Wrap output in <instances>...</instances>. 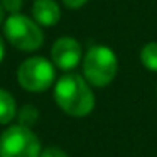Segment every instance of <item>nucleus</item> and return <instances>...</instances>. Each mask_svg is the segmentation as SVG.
Wrapping results in <instances>:
<instances>
[{
	"label": "nucleus",
	"instance_id": "obj_1",
	"mask_svg": "<svg viewBox=\"0 0 157 157\" xmlns=\"http://www.w3.org/2000/svg\"><path fill=\"white\" fill-rule=\"evenodd\" d=\"M54 101L69 117H86L93 112L96 98L93 86L78 73H66L54 83Z\"/></svg>",
	"mask_w": 157,
	"mask_h": 157
},
{
	"label": "nucleus",
	"instance_id": "obj_2",
	"mask_svg": "<svg viewBox=\"0 0 157 157\" xmlns=\"http://www.w3.org/2000/svg\"><path fill=\"white\" fill-rule=\"evenodd\" d=\"M81 69L85 79L91 86L105 88L118 75V58L112 48L95 44L83 54Z\"/></svg>",
	"mask_w": 157,
	"mask_h": 157
},
{
	"label": "nucleus",
	"instance_id": "obj_3",
	"mask_svg": "<svg viewBox=\"0 0 157 157\" xmlns=\"http://www.w3.org/2000/svg\"><path fill=\"white\" fill-rule=\"evenodd\" d=\"M5 39L21 51H36L44 42V32L34 19L27 15L12 14L4 22Z\"/></svg>",
	"mask_w": 157,
	"mask_h": 157
},
{
	"label": "nucleus",
	"instance_id": "obj_4",
	"mask_svg": "<svg viewBox=\"0 0 157 157\" xmlns=\"http://www.w3.org/2000/svg\"><path fill=\"white\" fill-rule=\"evenodd\" d=\"M17 81L25 91H46L56 81V66L42 56H31L19 66Z\"/></svg>",
	"mask_w": 157,
	"mask_h": 157
},
{
	"label": "nucleus",
	"instance_id": "obj_5",
	"mask_svg": "<svg viewBox=\"0 0 157 157\" xmlns=\"http://www.w3.org/2000/svg\"><path fill=\"white\" fill-rule=\"evenodd\" d=\"M41 140L31 127L12 125L0 135V157H41Z\"/></svg>",
	"mask_w": 157,
	"mask_h": 157
},
{
	"label": "nucleus",
	"instance_id": "obj_6",
	"mask_svg": "<svg viewBox=\"0 0 157 157\" xmlns=\"http://www.w3.org/2000/svg\"><path fill=\"white\" fill-rule=\"evenodd\" d=\"M51 61L61 71H73L83 61V48L78 39L71 36H63L56 39L51 48Z\"/></svg>",
	"mask_w": 157,
	"mask_h": 157
},
{
	"label": "nucleus",
	"instance_id": "obj_7",
	"mask_svg": "<svg viewBox=\"0 0 157 157\" xmlns=\"http://www.w3.org/2000/svg\"><path fill=\"white\" fill-rule=\"evenodd\" d=\"M32 19L42 27H52L61 19V7L56 0H36L32 5Z\"/></svg>",
	"mask_w": 157,
	"mask_h": 157
},
{
	"label": "nucleus",
	"instance_id": "obj_8",
	"mask_svg": "<svg viewBox=\"0 0 157 157\" xmlns=\"http://www.w3.org/2000/svg\"><path fill=\"white\" fill-rule=\"evenodd\" d=\"M17 117V103L10 91L0 88V125H7Z\"/></svg>",
	"mask_w": 157,
	"mask_h": 157
},
{
	"label": "nucleus",
	"instance_id": "obj_9",
	"mask_svg": "<svg viewBox=\"0 0 157 157\" xmlns=\"http://www.w3.org/2000/svg\"><path fill=\"white\" fill-rule=\"evenodd\" d=\"M142 66L150 73H157V41H149L139 52Z\"/></svg>",
	"mask_w": 157,
	"mask_h": 157
},
{
	"label": "nucleus",
	"instance_id": "obj_10",
	"mask_svg": "<svg viewBox=\"0 0 157 157\" xmlns=\"http://www.w3.org/2000/svg\"><path fill=\"white\" fill-rule=\"evenodd\" d=\"M17 118H19V123H21V125L32 127L39 120V112L34 105H24L17 112Z\"/></svg>",
	"mask_w": 157,
	"mask_h": 157
},
{
	"label": "nucleus",
	"instance_id": "obj_11",
	"mask_svg": "<svg viewBox=\"0 0 157 157\" xmlns=\"http://www.w3.org/2000/svg\"><path fill=\"white\" fill-rule=\"evenodd\" d=\"M0 2H2L5 12H7L9 15L19 14L21 9H22V4H24V0H0Z\"/></svg>",
	"mask_w": 157,
	"mask_h": 157
},
{
	"label": "nucleus",
	"instance_id": "obj_12",
	"mask_svg": "<svg viewBox=\"0 0 157 157\" xmlns=\"http://www.w3.org/2000/svg\"><path fill=\"white\" fill-rule=\"evenodd\" d=\"M41 157H69V155H68V152H64V150L61 149V147L49 145V147H46V149L41 150Z\"/></svg>",
	"mask_w": 157,
	"mask_h": 157
},
{
	"label": "nucleus",
	"instance_id": "obj_13",
	"mask_svg": "<svg viewBox=\"0 0 157 157\" xmlns=\"http://www.w3.org/2000/svg\"><path fill=\"white\" fill-rule=\"evenodd\" d=\"M90 0H63V4H64V7L71 9V10H76V9H81L85 7L86 4H88Z\"/></svg>",
	"mask_w": 157,
	"mask_h": 157
},
{
	"label": "nucleus",
	"instance_id": "obj_14",
	"mask_svg": "<svg viewBox=\"0 0 157 157\" xmlns=\"http://www.w3.org/2000/svg\"><path fill=\"white\" fill-rule=\"evenodd\" d=\"M4 22H5V9L2 5V2H0V24H4Z\"/></svg>",
	"mask_w": 157,
	"mask_h": 157
},
{
	"label": "nucleus",
	"instance_id": "obj_15",
	"mask_svg": "<svg viewBox=\"0 0 157 157\" xmlns=\"http://www.w3.org/2000/svg\"><path fill=\"white\" fill-rule=\"evenodd\" d=\"M4 54H5V46H4L2 37H0V63H2V59H4Z\"/></svg>",
	"mask_w": 157,
	"mask_h": 157
}]
</instances>
